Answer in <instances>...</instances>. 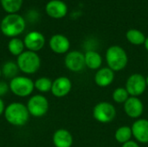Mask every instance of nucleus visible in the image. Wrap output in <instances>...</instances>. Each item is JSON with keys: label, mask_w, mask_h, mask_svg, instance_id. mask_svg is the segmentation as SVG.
<instances>
[{"label": "nucleus", "mask_w": 148, "mask_h": 147, "mask_svg": "<svg viewBox=\"0 0 148 147\" xmlns=\"http://www.w3.org/2000/svg\"><path fill=\"white\" fill-rule=\"evenodd\" d=\"M3 115L6 121L14 126H25L30 116L27 106L18 101L11 102L7 105Z\"/></svg>", "instance_id": "nucleus-1"}, {"label": "nucleus", "mask_w": 148, "mask_h": 147, "mask_svg": "<svg viewBox=\"0 0 148 147\" xmlns=\"http://www.w3.org/2000/svg\"><path fill=\"white\" fill-rule=\"evenodd\" d=\"M108 67L114 73L122 71L128 64V55L127 51L119 45L110 46L105 54Z\"/></svg>", "instance_id": "nucleus-2"}, {"label": "nucleus", "mask_w": 148, "mask_h": 147, "mask_svg": "<svg viewBox=\"0 0 148 147\" xmlns=\"http://www.w3.org/2000/svg\"><path fill=\"white\" fill-rule=\"evenodd\" d=\"M25 29L24 18L16 14H8L5 16L0 23V29L2 33L8 37H16L22 34Z\"/></svg>", "instance_id": "nucleus-3"}, {"label": "nucleus", "mask_w": 148, "mask_h": 147, "mask_svg": "<svg viewBox=\"0 0 148 147\" xmlns=\"http://www.w3.org/2000/svg\"><path fill=\"white\" fill-rule=\"evenodd\" d=\"M19 70L26 75L36 74L41 67V58L36 52L26 50L16 58Z\"/></svg>", "instance_id": "nucleus-4"}, {"label": "nucleus", "mask_w": 148, "mask_h": 147, "mask_svg": "<svg viewBox=\"0 0 148 147\" xmlns=\"http://www.w3.org/2000/svg\"><path fill=\"white\" fill-rule=\"evenodd\" d=\"M10 91L17 97L25 98L30 96L35 89L34 81L27 76L17 75L9 83Z\"/></svg>", "instance_id": "nucleus-5"}, {"label": "nucleus", "mask_w": 148, "mask_h": 147, "mask_svg": "<svg viewBox=\"0 0 148 147\" xmlns=\"http://www.w3.org/2000/svg\"><path fill=\"white\" fill-rule=\"evenodd\" d=\"M116 108L115 107L108 101L98 102L93 108V117L94 119L101 124H108L112 122L116 117Z\"/></svg>", "instance_id": "nucleus-6"}, {"label": "nucleus", "mask_w": 148, "mask_h": 147, "mask_svg": "<svg viewBox=\"0 0 148 147\" xmlns=\"http://www.w3.org/2000/svg\"><path fill=\"white\" fill-rule=\"evenodd\" d=\"M26 106L29 114L36 118H41L44 116L49 108L48 99L42 94L30 96Z\"/></svg>", "instance_id": "nucleus-7"}, {"label": "nucleus", "mask_w": 148, "mask_h": 147, "mask_svg": "<svg viewBox=\"0 0 148 147\" xmlns=\"http://www.w3.org/2000/svg\"><path fill=\"white\" fill-rule=\"evenodd\" d=\"M147 88L146 77L140 73H134L129 75L125 84V88L132 97H140L146 92Z\"/></svg>", "instance_id": "nucleus-8"}, {"label": "nucleus", "mask_w": 148, "mask_h": 147, "mask_svg": "<svg viewBox=\"0 0 148 147\" xmlns=\"http://www.w3.org/2000/svg\"><path fill=\"white\" fill-rule=\"evenodd\" d=\"M64 65L73 73L82 72L86 67L84 54L78 50L69 51L64 58Z\"/></svg>", "instance_id": "nucleus-9"}, {"label": "nucleus", "mask_w": 148, "mask_h": 147, "mask_svg": "<svg viewBox=\"0 0 148 147\" xmlns=\"http://www.w3.org/2000/svg\"><path fill=\"white\" fill-rule=\"evenodd\" d=\"M123 110L130 119L138 120L144 113V104L139 97L130 96L123 104Z\"/></svg>", "instance_id": "nucleus-10"}, {"label": "nucleus", "mask_w": 148, "mask_h": 147, "mask_svg": "<svg viewBox=\"0 0 148 147\" xmlns=\"http://www.w3.org/2000/svg\"><path fill=\"white\" fill-rule=\"evenodd\" d=\"M71 89V80L66 76H59L53 81L50 92L56 98H63L70 93Z\"/></svg>", "instance_id": "nucleus-11"}, {"label": "nucleus", "mask_w": 148, "mask_h": 147, "mask_svg": "<svg viewBox=\"0 0 148 147\" xmlns=\"http://www.w3.org/2000/svg\"><path fill=\"white\" fill-rule=\"evenodd\" d=\"M24 46L27 50L37 52L41 50L45 45V37L39 31L29 32L23 39Z\"/></svg>", "instance_id": "nucleus-12"}, {"label": "nucleus", "mask_w": 148, "mask_h": 147, "mask_svg": "<svg viewBox=\"0 0 148 147\" xmlns=\"http://www.w3.org/2000/svg\"><path fill=\"white\" fill-rule=\"evenodd\" d=\"M131 129L135 141L141 144H148V120H135L132 124Z\"/></svg>", "instance_id": "nucleus-13"}, {"label": "nucleus", "mask_w": 148, "mask_h": 147, "mask_svg": "<svg viewBox=\"0 0 148 147\" xmlns=\"http://www.w3.org/2000/svg\"><path fill=\"white\" fill-rule=\"evenodd\" d=\"M49 45L50 49L58 55L67 54L70 49V42L67 36L62 34H56L49 39Z\"/></svg>", "instance_id": "nucleus-14"}, {"label": "nucleus", "mask_w": 148, "mask_h": 147, "mask_svg": "<svg viewBox=\"0 0 148 147\" xmlns=\"http://www.w3.org/2000/svg\"><path fill=\"white\" fill-rule=\"evenodd\" d=\"M114 78L115 73L108 67H103L95 72L94 81L96 86L100 88H107L114 82Z\"/></svg>", "instance_id": "nucleus-15"}, {"label": "nucleus", "mask_w": 148, "mask_h": 147, "mask_svg": "<svg viewBox=\"0 0 148 147\" xmlns=\"http://www.w3.org/2000/svg\"><path fill=\"white\" fill-rule=\"evenodd\" d=\"M45 10L49 16L59 19L67 15L68 6L62 0H51L46 4Z\"/></svg>", "instance_id": "nucleus-16"}, {"label": "nucleus", "mask_w": 148, "mask_h": 147, "mask_svg": "<svg viewBox=\"0 0 148 147\" xmlns=\"http://www.w3.org/2000/svg\"><path fill=\"white\" fill-rule=\"evenodd\" d=\"M52 141L55 147H71L74 143V139L69 130L60 128L54 133Z\"/></svg>", "instance_id": "nucleus-17"}, {"label": "nucleus", "mask_w": 148, "mask_h": 147, "mask_svg": "<svg viewBox=\"0 0 148 147\" xmlns=\"http://www.w3.org/2000/svg\"><path fill=\"white\" fill-rule=\"evenodd\" d=\"M85 57V65L88 69L98 70L101 68L102 65V56L100 53L94 49H88L84 53Z\"/></svg>", "instance_id": "nucleus-18"}, {"label": "nucleus", "mask_w": 148, "mask_h": 147, "mask_svg": "<svg viewBox=\"0 0 148 147\" xmlns=\"http://www.w3.org/2000/svg\"><path fill=\"white\" fill-rule=\"evenodd\" d=\"M126 38L131 44L135 46H140L145 43L147 37L142 31L136 29H131L127 31Z\"/></svg>", "instance_id": "nucleus-19"}, {"label": "nucleus", "mask_w": 148, "mask_h": 147, "mask_svg": "<svg viewBox=\"0 0 148 147\" xmlns=\"http://www.w3.org/2000/svg\"><path fill=\"white\" fill-rule=\"evenodd\" d=\"M132 138H133V133H132L131 126H121L118 127L114 133L115 140L121 145L131 140Z\"/></svg>", "instance_id": "nucleus-20"}, {"label": "nucleus", "mask_w": 148, "mask_h": 147, "mask_svg": "<svg viewBox=\"0 0 148 147\" xmlns=\"http://www.w3.org/2000/svg\"><path fill=\"white\" fill-rule=\"evenodd\" d=\"M1 70H2V75L4 76L6 79H10V80L16 77L20 71L16 62L13 61H8L4 62L1 68Z\"/></svg>", "instance_id": "nucleus-21"}, {"label": "nucleus", "mask_w": 148, "mask_h": 147, "mask_svg": "<svg viewBox=\"0 0 148 147\" xmlns=\"http://www.w3.org/2000/svg\"><path fill=\"white\" fill-rule=\"evenodd\" d=\"M24 42L18 37L11 38L8 42V49L10 53L15 56L20 55L24 51Z\"/></svg>", "instance_id": "nucleus-22"}, {"label": "nucleus", "mask_w": 148, "mask_h": 147, "mask_svg": "<svg viewBox=\"0 0 148 147\" xmlns=\"http://www.w3.org/2000/svg\"><path fill=\"white\" fill-rule=\"evenodd\" d=\"M52 83H53V81H51L49 78H48L46 76H42V77L37 78L34 81L35 89L37 90L41 94L49 93V92L51 91Z\"/></svg>", "instance_id": "nucleus-23"}, {"label": "nucleus", "mask_w": 148, "mask_h": 147, "mask_svg": "<svg viewBox=\"0 0 148 147\" xmlns=\"http://www.w3.org/2000/svg\"><path fill=\"white\" fill-rule=\"evenodd\" d=\"M1 4L5 11L9 14L16 13L23 4V0H0Z\"/></svg>", "instance_id": "nucleus-24"}, {"label": "nucleus", "mask_w": 148, "mask_h": 147, "mask_svg": "<svg viewBox=\"0 0 148 147\" xmlns=\"http://www.w3.org/2000/svg\"><path fill=\"white\" fill-rule=\"evenodd\" d=\"M129 97L130 95L125 87H119L115 88L112 94V99L117 104H124Z\"/></svg>", "instance_id": "nucleus-25"}, {"label": "nucleus", "mask_w": 148, "mask_h": 147, "mask_svg": "<svg viewBox=\"0 0 148 147\" xmlns=\"http://www.w3.org/2000/svg\"><path fill=\"white\" fill-rule=\"evenodd\" d=\"M9 91H10L9 83H7L4 81H0V98L7 94Z\"/></svg>", "instance_id": "nucleus-26"}, {"label": "nucleus", "mask_w": 148, "mask_h": 147, "mask_svg": "<svg viewBox=\"0 0 148 147\" xmlns=\"http://www.w3.org/2000/svg\"><path fill=\"white\" fill-rule=\"evenodd\" d=\"M121 147H140V145H139V143H138L137 141L131 139V140L127 141V143L123 144V145L121 146Z\"/></svg>", "instance_id": "nucleus-27"}, {"label": "nucleus", "mask_w": 148, "mask_h": 147, "mask_svg": "<svg viewBox=\"0 0 148 147\" xmlns=\"http://www.w3.org/2000/svg\"><path fill=\"white\" fill-rule=\"evenodd\" d=\"M5 104L3 101L2 98H0V116H2L4 113V110H5Z\"/></svg>", "instance_id": "nucleus-28"}, {"label": "nucleus", "mask_w": 148, "mask_h": 147, "mask_svg": "<svg viewBox=\"0 0 148 147\" xmlns=\"http://www.w3.org/2000/svg\"><path fill=\"white\" fill-rule=\"evenodd\" d=\"M144 47H145L146 50L148 52V36L146 38V41H145V43H144Z\"/></svg>", "instance_id": "nucleus-29"}, {"label": "nucleus", "mask_w": 148, "mask_h": 147, "mask_svg": "<svg viewBox=\"0 0 148 147\" xmlns=\"http://www.w3.org/2000/svg\"><path fill=\"white\" fill-rule=\"evenodd\" d=\"M146 81H147V86L148 88V75L146 77Z\"/></svg>", "instance_id": "nucleus-30"}, {"label": "nucleus", "mask_w": 148, "mask_h": 147, "mask_svg": "<svg viewBox=\"0 0 148 147\" xmlns=\"http://www.w3.org/2000/svg\"><path fill=\"white\" fill-rule=\"evenodd\" d=\"M2 76V70H1V67H0V78Z\"/></svg>", "instance_id": "nucleus-31"}]
</instances>
